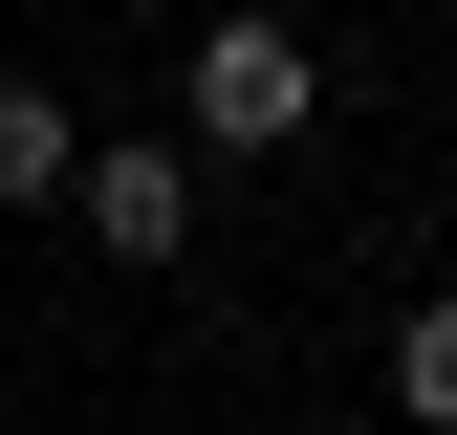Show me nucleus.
<instances>
[{
    "label": "nucleus",
    "mask_w": 457,
    "mask_h": 435,
    "mask_svg": "<svg viewBox=\"0 0 457 435\" xmlns=\"http://www.w3.org/2000/svg\"><path fill=\"white\" fill-rule=\"evenodd\" d=\"M392 435H457V305L392 326Z\"/></svg>",
    "instance_id": "4"
},
{
    "label": "nucleus",
    "mask_w": 457,
    "mask_h": 435,
    "mask_svg": "<svg viewBox=\"0 0 457 435\" xmlns=\"http://www.w3.org/2000/svg\"><path fill=\"white\" fill-rule=\"evenodd\" d=\"M66 152H87V109L0 66V218H44V196H66Z\"/></svg>",
    "instance_id": "3"
},
{
    "label": "nucleus",
    "mask_w": 457,
    "mask_h": 435,
    "mask_svg": "<svg viewBox=\"0 0 457 435\" xmlns=\"http://www.w3.org/2000/svg\"><path fill=\"white\" fill-rule=\"evenodd\" d=\"M66 218H87L109 261H175V240H196V152H109V131H87V152H66Z\"/></svg>",
    "instance_id": "2"
},
{
    "label": "nucleus",
    "mask_w": 457,
    "mask_h": 435,
    "mask_svg": "<svg viewBox=\"0 0 457 435\" xmlns=\"http://www.w3.org/2000/svg\"><path fill=\"white\" fill-rule=\"evenodd\" d=\"M305 109H327L305 22H196V66H175V131H196V152H283Z\"/></svg>",
    "instance_id": "1"
}]
</instances>
